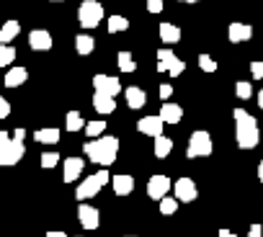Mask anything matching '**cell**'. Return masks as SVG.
I'll list each match as a JSON object with an SVG mask.
<instances>
[{
	"instance_id": "cell-1",
	"label": "cell",
	"mask_w": 263,
	"mask_h": 237,
	"mask_svg": "<svg viewBox=\"0 0 263 237\" xmlns=\"http://www.w3.org/2000/svg\"><path fill=\"white\" fill-rule=\"evenodd\" d=\"M232 118H235V140H237V147H240V150H253V147H258V142H260V129H258L255 116H250L245 108H235V111H232Z\"/></svg>"
},
{
	"instance_id": "cell-2",
	"label": "cell",
	"mask_w": 263,
	"mask_h": 237,
	"mask_svg": "<svg viewBox=\"0 0 263 237\" xmlns=\"http://www.w3.org/2000/svg\"><path fill=\"white\" fill-rule=\"evenodd\" d=\"M85 157L101 168H108L116 163V155H119V140L111 137V134H101L90 142H85Z\"/></svg>"
},
{
	"instance_id": "cell-3",
	"label": "cell",
	"mask_w": 263,
	"mask_h": 237,
	"mask_svg": "<svg viewBox=\"0 0 263 237\" xmlns=\"http://www.w3.org/2000/svg\"><path fill=\"white\" fill-rule=\"evenodd\" d=\"M108 181H111L108 170H98V173H93V175L83 178V183H80V186H78V191H75V199H78V201H88V199L98 196V191H101Z\"/></svg>"
},
{
	"instance_id": "cell-4",
	"label": "cell",
	"mask_w": 263,
	"mask_h": 237,
	"mask_svg": "<svg viewBox=\"0 0 263 237\" xmlns=\"http://www.w3.org/2000/svg\"><path fill=\"white\" fill-rule=\"evenodd\" d=\"M78 21L83 29H96L103 21V6L98 0H83L78 6Z\"/></svg>"
},
{
	"instance_id": "cell-5",
	"label": "cell",
	"mask_w": 263,
	"mask_h": 237,
	"mask_svg": "<svg viewBox=\"0 0 263 237\" xmlns=\"http://www.w3.org/2000/svg\"><path fill=\"white\" fill-rule=\"evenodd\" d=\"M212 150H214V145H212L209 132L199 129V132H194V134L189 137V150H186V155H189L191 160H194V157H209Z\"/></svg>"
},
{
	"instance_id": "cell-6",
	"label": "cell",
	"mask_w": 263,
	"mask_h": 237,
	"mask_svg": "<svg viewBox=\"0 0 263 237\" xmlns=\"http://www.w3.org/2000/svg\"><path fill=\"white\" fill-rule=\"evenodd\" d=\"M24 155H26V147H24V142L11 137V142H8V145H3V147H0V165H3V168H11V165L21 163V157H24Z\"/></svg>"
},
{
	"instance_id": "cell-7",
	"label": "cell",
	"mask_w": 263,
	"mask_h": 237,
	"mask_svg": "<svg viewBox=\"0 0 263 237\" xmlns=\"http://www.w3.org/2000/svg\"><path fill=\"white\" fill-rule=\"evenodd\" d=\"M173 193H176V199H178V201L191 204V201H196L199 188H196V183H194L191 178H178V181L173 183Z\"/></svg>"
},
{
	"instance_id": "cell-8",
	"label": "cell",
	"mask_w": 263,
	"mask_h": 237,
	"mask_svg": "<svg viewBox=\"0 0 263 237\" xmlns=\"http://www.w3.org/2000/svg\"><path fill=\"white\" fill-rule=\"evenodd\" d=\"M171 188H173V181H171L168 175H153V178L147 181V196L155 199V201H160L163 196H168Z\"/></svg>"
},
{
	"instance_id": "cell-9",
	"label": "cell",
	"mask_w": 263,
	"mask_h": 237,
	"mask_svg": "<svg viewBox=\"0 0 263 237\" xmlns=\"http://www.w3.org/2000/svg\"><path fill=\"white\" fill-rule=\"evenodd\" d=\"M52 34L47 31V29H34V31H29V47L34 49V52H49L52 49Z\"/></svg>"
},
{
	"instance_id": "cell-10",
	"label": "cell",
	"mask_w": 263,
	"mask_h": 237,
	"mask_svg": "<svg viewBox=\"0 0 263 237\" xmlns=\"http://www.w3.org/2000/svg\"><path fill=\"white\" fill-rule=\"evenodd\" d=\"M93 88L98 93H106V95H114V98L121 93V83L114 75H96L93 77Z\"/></svg>"
},
{
	"instance_id": "cell-11",
	"label": "cell",
	"mask_w": 263,
	"mask_h": 237,
	"mask_svg": "<svg viewBox=\"0 0 263 237\" xmlns=\"http://www.w3.org/2000/svg\"><path fill=\"white\" fill-rule=\"evenodd\" d=\"M78 219H80V224H83L85 229H98V224H101L98 209L90 206V204H83V201H80V206H78Z\"/></svg>"
},
{
	"instance_id": "cell-12",
	"label": "cell",
	"mask_w": 263,
	"mask_h": 237,
	"mask_svg": "<svg viewBox=\"0 0 263 237\" xmlns=\"http://www.w3.org/2000/svg\"><path fill=\"white\" fill-rule=\"evenodd\" d=\"M163 127H165V122H163L160 116H145V118H140V122H137V129L145 137H160L163 134Z\"/></svg>"
},
{
	"instance_id": "cell-13",
	"label": "cell",
	"mask_w": 263,
	"mask_h": 237,
	"mask_svg": "<svg viewBox=\"0 0 263 237\" xmlns=\"http://www.w3.org/2000/svg\"><path fill=\"white\" fill-rule=\"evenodd\" d=\"M83 168H85L83 157H67V160H62V178H65V183L78 181L83 175Z\"/></svg>"
},
{
	"instance_id": "cell-14",
	"label": "cell",
	"mask_w": 263,
	"mask_h": 237,
	"mask_svg": "<svg viewBox=\"0 0 263 237\" xmlns=\"http://www.w3.org/2000/svg\"><path fill=\"white\" fill-rule=\"evenodd\" d=\"M165 124H178L181 118H183V108L178 106V103H171V101H163V108H160V113H158Z\"/></svg>"
},
{
	"instance_id": "cell-15",
	"label": "cell",
	"mask_w": 263,
	"mask_h": 237,
	"mask_svg": "<svg viewBox=\"0 0 263 237\" xmlns=\"http://www.w3.org/2000/svg\"><path fill=\"white\" fill-rule=\"evenodd\" d=\"M253 36V29L248 26V24H230V29H227V39L232 42V44H242V42H248Z\"/></svg>"
},
{
	"instance_id": "cell-16",
	"label": "cell",
	"mask_w": 263,
	"mask_h": 237,
	"mask_svg": "<svg viewBox=\"0 0 263 237\" xmlns=\"http://www.w3.org/2000/svg\"><path fill=\"white\" fill-rule=\"evenodd\" d=\"M93 108L101 113V116H108V113H114L116 111V101H114V95H106V93H93Z\"/></svg>"
},
{
	"instance_id": "cell-17",
	"label": "cell",
	"mask_w": 263,
	"mask_h": 237,
	"mask_svg": "<svg viewBox=\"0 0 263 237\" xmlns=\"http://www.w3.org/2000/svg\"><path fill=\"white\" fill-rule=\"evenodd\" d=\"M111 186H114V193L116 196H129L132 191H135V178L132 175H114L111 178Z\"/></svg>"
},
{
	"instance_id": "cell-18",
	"label": "cell",
	"mask_w": 263,
	"mask_h": 237,
	"mask_svg": "<svg viewBox=\"0 0 263 237\" xmlns=\"http://www.w3.org/2000/svg\"><path fill=\"white\" fill-rule=\"evenodd\" d=\"M124 98H126L129 108H142V106L147 103V93H145L142 88H137V85H129V88L124 90Z\"/></svg>"
},
{
	"instance_id": "cell-19",
	"label": "cell",
	"mask_w": 263,
	"mask_h": 237,
	"mask_svg": "<svg viewBox=\"0 0 263 237\" xmlns=\"http://www.w3.org/2000/svg\"><path fill=\"white\" fill-rule=\"evenodd\" d=\"M158 31H160V39H163L165 47H173V44L181 42V29H178L176 24H165V21H163Z\"/></svg>"
},
{
	"instance_id": "cell-20",
	"label": "cell",
	"mask_w": 263,
	"mask_h": 237,
	"mask_svg": "<svg viewBox=\"0 0 263 237\" xmlns=\"http://www.w3.org/2000/svg\"><path fill=\"white\" fill-rule=\"evenodd\" d=\"M26 80H29V70H26V67H11V70L6 72V80H3V83H6L8 88H21Z\"/></svg>"
},
{
	"instance_id": "cell-21",
	"label": "cell",
	"mask_w": 263,
	"mask_h": 237,
	"mask_svg": "<svg viewBox=\"0 0 263 237\" xmlns=\"http://www.w3.org/2000/svg\"><path fill=\"white\" fill-rule=\"evenodd\" d=\"M18 31H21V26H18V21H6L3 26H0V44H11L16 36H18Z\"/></svg>"
},
{
	"instance_id": "cell-22",
	"label": "cell",
	"mask_w": 263,
	"mask_h": 237,
	"mask_svg": "<svg viewBox=\"0 0 263 237\" xmlns=\"http://www.w3.org/2000/svg\"><path fill=\"white\" fill-rule=\"evenodd\" d=\"M93 49H96V39L90 36V34H78L75 36V52L78 54H93Z\"/></svg>"
},
{
	"instance_id": "cell-23",
	"label": "cell",
	"mask_w": 263,
	"mask_h": 237,
	"mask_svg": "<svg viewBox=\"0 0 263 237\" xmlns=\"http://www.w3.org/2000/svg\"><path fill=\"white\" fill-rule=\"evenodd\" d=\"M178 57H176V52L171 49V47H163V49H158V72H165V70H171V65L176 62Z\"/></svg>"
},
{
	"instance_id": "cell-24",
	"label": "cell",
	"mask_w": 263,
	"mask_h": 237,
	"mask_svg": "<svg viewBox=\"0 0 263 237\" xmlns=\"http://www.w3.org/2000/svg\"><path fill=\"white\" fill-rule=\"evenodd\" d=\"M34 140H36L39 145H57V142H60V129H54V127L39 129V132H34Z\"/></svg>"
},
{
	"instance_id": "cell-25",
	"label": "cell",
	"mask_w": 263,
	"mask_h": 237,
	"mask_svg": "<svg viewBox=\"0 0 263 237\" xmlns=\"http://www.w3.org/2000/svg\"><path fill=\"white\" fill-rule=\"evenodd\" d=\"M83 127H85L83 113H80V111H67V116H65V129H67V132H80Z\"/></svg>"
},
{
	"instance_id": "cell-26",
	"label": "cell",
	"mask_w": 263,
	"mask_h": 237,
	"mask_svg": "<svg viewBox=\"0 0 263 237\" xmlns=\"http://www.w3.org/2000/svg\"><path fill=\"white\" fill-rule=\"evenodd\" d=\"M153 150H155V157L163 160V157H168V155L173 152V140L160 134V137H155V147H153Z\"/></svg>"
},
{
	"instance_id": "cell-27",
	"label": "cell",
	"mask_w": 263,
	"mask_h": 237,
	"mask_svg": "<svg viewBox=\"0 0 263 237\" xmlns=\"http://www.w3.org/2000/svg\"><path fill=\"white\" fill-rule=\"evenodd\" d=\"M119 70L121 72H135L137 70V62H135V57H132V52H119Z\"/></svg>"
},
{
	"instance_id": "cell-28",
	"label": "cell",
	"mask_w": 263,
	"mask_h": 237,
	"mask_svg": "<svg viewBox=\"0 0 263 237\" xmlns=\"http://www.w3.org/2000/svg\"><path fill=\"white\" fill-rule=\"evenodd\" d=\"M129 29V18L124 16H108V34H119Z\"/></svg>"
},
{
	"instance_id": "cell-29",
	"label": "cell",
	"mask_w": 263,
	"mask_h": 237,
	"mask_svg": "<svg viewBox=\"0 0 263 237\" xmlns=\"http://www.w3.org/2000/svg\"><path fill=\"white\" fill-rule=\"evenodd\" d=\"M178 199L176 196H163L160 199V214H165V216H171V214H176L178 211Z\"/></svg>"
},
{
	"instance_id": "cell-30",
	"label": "cell",
	"mask_w": 263,
	"mask_h": 237,
	"mask_svg": "<svg viewBox=\"0 0 263 237\" xmlns=\"http://www.w3.org/2000/svg\"><path fill=\"white\" fill-rule=\"evenodd\" d=\"M235 95H237L240 101H248V98L253 95V85H250V80H237V83H235Z\"/></svg>"
},
{
	"instance_id": "cell-31",
	"label": "cell",
	"mask_w": 263,
	"mask_h": 237,
	"mask_svg": "<svg viewBox=\"0 0 263 237\" xmlns=\"http://www.w3.org/2000/svg\"><path fill=\"white\" fill-rule=\"evenodd\" d=\"M16 60V49L11 44H0V67H8Z\"/></svg>"
},
{
	"instance_id": "cell-32",
	"label": "cell",
	"mask_w": 263,
	"mask_h": 237,
	"mask_svg": "<svg viewBox=\"0 0 263 237\" xmlns=\"http://www.w3.org/2000/svg\"><path fill=\"white\" fill-rule=\"evenodd\" d=\"M83 129H85V134H88L90 140H96V137H101V134H103V129H106V122H88Z\"/></svg>"
},
{
	"instance_id": "cell-33",
	"label": "cell",
	"mask_w": 263,
	"mask_h": 237,
	"mask_svg": "<svg viewBox=\"0 0 263 237\" xmlns=\"http://www.w3.org/2000/svg\"><path fill=\"white\" fill-rule=\"evenodd\" d=\"M199 67L204 70V72H217V60H212L209 54H199Z\"/></svg>"
},
{
	"instance_id": "cell-34",
	"label": "cell",
	"mask_w": 263,
	"mask_h": 237,
	"mask_svg": "<svg viewBox=\"0 0 263 237\" xmlns=\"http://www.w3.org/2000/svg\"><path fill=\"white\" fill-rule=\"evenodd\" d=\"M57 163H60V155H57V152H44V155H42V168L52 170Z\"/></svg>"
},
{
	"instance_id": "cell-35",
	"label": "cell",
	"mask_w": 263,
	"mask_h": 237,
	"mask_svg": "<svg viewBox=\"0 0 263 237\" xmlns=\"http://www.w3.org/2000/svg\"><path fill=\"white\" fill-rule=\"evenodd\" d=\"M183 70H186V62H183V60H176V62L171 65V70H168V75H171V77H178V75H181Z\"/></svg>"
},
{
	"instance_id": "cell-36",
	"label": "cell",
	"mask_w": 263,
	"mask_h": 237,
	"mask_svg": "<svg viewBox=\"0 0 263 237\" xmlns=\"http://www.w3.org/2000/svg\"><path fill=\"white\" fill-rule=\"evenodd\" d=\"M250 75H253V80H260L263 77V62H250Z\"/></svg>"
},
{
	"instance_id": "cell-37",
	"label": "cell",
	"mask_w": 263,
	"mask_h": 237,
	"mask_svg": "<svg viewBox=\"0 0 263 237\" xmlns=\"http://www.w3.org/2000/svg\"><path fill=\"white\" fill-rule=\"evenodd\" d=\"M163 8H165L163 0H147V11L150 13H163Z\"/></svg>"
},
{
	"instance_id": "cell-38",
	"label": "cell",
	"mask_w": 263,
	"mask_h": 237,
	"mask_svg": "<svg viewBox=\"0 0 263 237\" xmlns=\"http://www.w3.org/2000/svg\"><path fill=\"white\" fill-rule=\"evenodd\" d=\"M8 116H11V103H8V98L0 95V118H8Z\"/></svg>"
},
{
	"instance_id": "cell-39",
	"label": "cell",
	"mask_w": 263,
	"mask_h": 237,
	"mask_svg": "<svg viewBox=\"0 0 263 237\" xmlns=\"http://www.w3.org/2000/svg\"><path fill=\"white\" fill-rule=\"evenodd\" d=\"M158 93H160V101H168V98L173 95V85H168V83H163Z\"/></svg>"
},
{
	"instance_id": "cell-40",
	"label": "cell",
	"mask_w": 263,
	"mask_h": 237,
	"mask_svg": "<svg viewBox=\"0 0 263 237\" xmlns=\"http://www.w3.org/2000/svg\"><path fill=\"white\" fill-rule=\"evenodd\" d=\"M248 237H263V227H260V224H250Z\"/></svg>"
},
{
	"instance_id": "cell-41",
	"label": "cell",
	"mask_w": 263,
	"mask_h": 237,
	"mask_svg": "<svg viewBox=\"0 0 263 237\" xmlns=\"http://www.w3.org/2000/svg\"><path fill=\"white\" fill-rule=\"evenodd\" d=\"M8 142H11V134L0 129V147H3V145H8Z\"/></svg>"
},
{
	"instance_id": "cell-42",
	"label": "cell",
	"mask_w": 263,
	"mask_h": 237,
	"mask_svg": "<svg viewBox=\"0 0 263 237\" xmlns=\"http://www.w3.org/2000/svg\"><path fill=\"white\" fill-rule=\"evenodd\" d=\"M11 137H13V140H21V142H24V137H26V129H21V127H18V129H16V132H13Z\"/></svg>"
},
{
	"instance_id": "cell-43",
	"label": "cell",
	"mask_w": 263,
	"mask_h": 237,
	"mask_svg": "<svg viewBox=\"0 0 263 237\" xmlns=\"http://www.w3.org/2000/svg\"><path fill=\"white\" fill-rule=\"evenodd\" d=\"M217 237H237V234H235V232H230V229H219V232H217Z\"/></svg>"
},
{
	"instance_id": "cell-44",
	"label": "cell",
	"mask_w": 263,
	"mask_h": 237,
	"mask_svg": "<svg viewBox=\"0 0 263 237\" xmlns=\"http://www.w3.org/2000/svg\"><path fill=\"white\" fill-rule=\"evenodd\" d=\"M47 237H67L65 232H57V229H52V232H47Z\"/></svg>"
},
{
	"instance_id": "cell-45",
	"label": "cell",
	"mask_w": 263,
	"mask_h": 237,
	"mask_svg": "<svg viewBox=\"0 0 263 237\" xmlns=\"http://www.w3.org/2000/svg\"><path fill=\"white\" fill-rule=\"evenodd\" d=\"M258 181H260V183H263V160H260V163H258Z\"/></svg>"
},
{
	"instance_id": "cell-46",
	"label": "cell",
	"mask_w": 263,
	"mask_h": 237,
	"mask_svg": "<svg viewBox=\"0 0 263 237\" xmlns=\"http://www.w3.org/2000/svg\"><path fill=\"white\" fill-rule=\"evenodd\" d=\"M258 108L263 111V90H258Z\"/></svg>"
},
{
	"instance_id": "cell-47",
	"label": "cell",
	"mask_w": 263,
	"mask_h": 237,
	"mask_svg": "<svg viewBox=\"0 0 263 237\" xmlns=\"http://www.w3.org/2000/svg\"><path fill=\"white\" fill-rule=\"evenodd\" d=\"M181 3H199V0H181Z\"/></svg>"
},
{
	"instance_id": "cell-48",
	"label": "cell",
	"mask_w": 263,
	"mask_h": 237,
	"mask_svg": "<svg viewBox=\"0 0 263 237\" xmlns=\"http://www.w3.org/2000/svg\"><path fill=\"white\" fill-rule=\"evenodd\" d=\"M52 3H65V0H52Z\"/></svg>"
},
{
	"instance_id": "cell-49",
	"label": "cell",
	"mask_w": 263,
	"mask_h": 237,
	"mask_svg": "<svg viewBox=\"0 0 263 237\" xmlns=\"http://www.w3.org/2000/svg\"><path fill=\"white\" fill-rule=\"evenodd\" d=\"M126 237H135V234H126Z\"/></svg>"
}]
</instances>
